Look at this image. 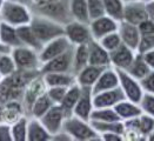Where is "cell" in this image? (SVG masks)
<instances>
[{
    "label": "cell",
    "instance_id": "obj_40",
    "mask_svg": "<svg viewBox=\"0 0 154 141\" xmlns=\"http://www.w3.org/2000/svg\"><path fill=\"white\" fill-rule=\"evenodd\" d=\"M68 87H64V86H54V87H48V90H46L48 97L52 99V101L54 103H61L63 99H64L65 94L67 92Z\"/></svg>",
    "mask_w": 154,
    "mask_h": 141
},
{
    "label": "cell",
    "instance_id": "obj_17",
    "mask_svg": "<svg viewBox=\"0 0 154 141\" xmlns=\"http://www.w3.org/2000/svg\"><path fill=\"white\" fill-rule=\"evenodd\" d=\"M82 87V86H81ZM93 111V93L92 87H82L80 98L73 108L74 115L79 116L86 121H90L91 113Z\"/></svg>",
    "mask_w": 154,
    "mask_h": 141
},
{
    "label": "cell",
    "instance_id": "obj_20",
    "mask_svg": "<svg viewBox=\"0 0 154 141\" xmlns=\"http://www.w3.org/2000/svg\"><path fill=\"white\" fill-rule=\"evenodd\" d=\"M27 140L29 141H50L52 135L44 127L40 119L31 116L27 122Z\"/></svg>",
    "mask_w": 154,
    "mask_h": 141
},
{
    "label": "cell",
    "instance_id": "obj_33",
    "mask_svg": "<svg viewBox=\"0 0 154 141\" xmlns=\"http://www.w3.org/2000/svg\"><path fill=\"white\" fill-rule=\"evenodd\" d=\"M90 120H98V121H122L120 116L118 115L116 109L113 107H107V108H93L91 113Z\"/></svg>",
    "mask_w": 154,
    "mask_h": 141
},
{
    "label": "cell",
    "instance_id": "obj_42",
    "mask_svg": "<svg viewBox=\"0 0 154 141\" xmlns=\"http://www.w3.org/2000/svg\"><path fill=\"white\" fill-rule=\"evenodd\" d=\"M141 87L143 92L154 94V71H151L145 78L140 80Z\"/></svg>",
    "mask_w": 154,
    "mask_h": 141
},
{
    "label": "cell",
    "instance_id": "obj_32",
    "mask_svg": "<svg viewBox=\"0 0 154 141\" xmlns=\"http://www.w3.org/2000/svg\"><path fill=\"white\" fill-rule=\"evenodd\" d=\"M105 12L116 21L124 20V0H103Z\"/></svg>",
    "mask_w": 154,
    "mask_h": 141
},
{
    "label": "cell",
    "instance_id": "obj_37",
    "mask_svg": "<svg viewBox=\"0 0 154 141\" xmlns=\"http://www.w3.org/2000/svg\"><path fill=\"white\" fill-rule=\"evenodd\" d=\"M139 132L142 136H148L154 132V118L148 114L142 113L139 116Z\"/></svg>",
    "mask_w": 154,
    "mask_h": 141
},
{
    "label": "cell",
    "instance_id": "obj_21",
    "mask_svg": "<svg viewBox=\"0 0 154 141\" xmlns=\"http://www.w3.org/2000/svg\"><path fill=\"white\" fill-rule=\"evenodd\" d=\"M44 81L47 87H54V86H64L69 87L74 82H77L75 75L73 73H45L44 74Z\"/></svg>",
    "mask_w": 154,
    "mask_h": 141
},
{
    "label": "cell",
    "instance_id": "obj_31",
    "mask_svg": "<svg viewBox=\"0 0 154 141\" xmlns=\"http://www.w3.org/2000/svg\"><path fill=\"white\" fill-rule=\"evenodd\" d=\"M54 105V103L52 101V99L48 97L47 92L41 94L40 97L37 98V100L34 101V103L32 105V108H31V114L34 118H38L40 119L41 116L44 115L52 106Z\"/></svg>",
    "mask_w": 154,
    "mask_h": 141
},
{
    "label": "cell",
    "instance_id": "obj_11",
    "mask_svg": "<svg viewBox=\"0 0 154 141\" xmlns=\"http://www.w3.org/2000/svg\"><path fill=\"white\" fill-rule=\"evenodd\" d=\"M65 34L73 45L88 44L92 39L90 25L80 23L78 20H72L65 25Z\"/></svg>",
    "mask_w": 154,
    "mask_h": 141
},
{
    "label": "cell",
    "instance_id": "obj_44",
    "mask_svg": "<svg viewBox=\"0 0 154 141\" xmlns=\"http://www.w3.org/2000/svg\"><path fill=\"white\" fill-rule=\"evenodd\" d=\"M12 126L0 122V141H12Z\"/></svg>",
    "mask_w": 154,
    "mask_h": 141
},
{
    "label": "cell",
    "instance_id": "obj_6",
    "mask_svg": "<svg viewBox=\"0 0 154 141\" xmlns=\"http://www.w3.org/2000/svg\"><path fill=\"white\" fill-rule=\"evenodd\" d=\"M74 47L73 45L71 48H68L66 52L61 53L60 55L53 58L52 60L41 65L40 71L42 74L45 73H73V66H74ZM74 74V73H73Z\"/></svg>",
    "mask_w": 154,
    "mask_h": 141
},
{
    "label": "cell",
    "instance_id": "obj_15",
    "mask_svg": "<svg viewBox=\"0 0 154 141\" xmlns=\"http://www.w3.org/2000/svg\"><path fill=\"white\" fill-rule=\"evenodd\" d=\"M137 52L133 51L132 48H129L128 46H126L125 44H121L116 50L109 52V57H111V64L116 68L120 69H127L131 64L133 63L134 58H135Z\"/></svg>",
    "mask_w": 154,
    "mask_h": 141
},
{
    "label": "cell",
    "instance_id": "obj_23",
    "mask_svg": "<svg viewBox=\"0 0 154 141\" xmlns=\"http://www.w3.org/2000/svg\"><path fill=\"white\" fill-rule=\"evenodd\" d=\"M17 32H18L19 39L21 40V42H23L24 46L31 47V48L35 50L37 52H40L42 50L44 45H42L38 40V38L35 37V34L33 33V31H32L29 24L18 26V27H17Z\"/></svg>",
    "mask_w": 154,
    "mask_h": 141
},
{
    "label": "cell",
    "instance_id": "obj_2",
    "mask_svg": "<svg viewBox=\"0 0 154 141\" xmlns=\"http://www.w3.org/2000/svg\"><path fill=\"white\" fill-rule=\"evenodd\" d=\"M29 26L35 34L38 40L42 44L46 45L53 39L65 35V26L59 24L58 21L50 19L47 17L34 14L32 15V19L29 21Z\"/></svg>",
    "mask_w": 154,
    "mask_h": 141
},
{
    "label": "cell",
    "instance_id": "obj_7",
    "mask_svg": "<svg viewBox=\"0 0 154 141\" xmlns=\"http://www.w3.org/2000/svg\"><path fill=\"white\" fill-rule=\"evenodd\" d=\"M116 69L119 75V85L121 90H124L126 99L132 103H139L145 93L140 81L132 77L125 69H120V68H116Z\"/></svg>",
    "mask_w": 154,
    "mask_h": 141
},
{
    "label": "cell",
    "instance_id": "obj_4",
    "mask_svg": "<svg viewBox=\"0 0 154 141\" xmlns=\"http://www.w3.org/2000/svg\"><path fill=\"white\" fill-rule=\"evenodd\" d=\"M32 19L31 11L21 2L14 0H5L0 12V21L12 26H21L29 24Z\"/></svg>",
    "mask_w": 154,
    "mask_h": 141
},
{
    "label": "cell",
    "instance_id": "obj_30",
    "mask_svg": "<svg viewBox=\"0 0 154 141\" xmlns=\"http://www.w3.org/2000/svg\"><path fill=\"white\" fill-rule=\"evenodd\" d=\"M88 44H81L75 45L74 47V66H73V73L77 75L78 73L88 65Z\"/></svg>",
    "mask_w": 154,
    "mask_h": 141
},
{
    "label": "cell",
    "instance_id": "obj_38",
    "mask_svg": "<svg viewBox=\"0 0 154 141\" xmlns=\"http://www.w3.org/2000/svg\"><path fill=\"white\" fill-rule=\"evenodd\" d=\"M87 6H88V14L91 20L106 14L103 0H87Z\"/></svg>",
    "mask_w": 154,
    "mask_h": 141
},
{
    "label": "cell",
    "instance_id": "obj_25",
    "mask_svg": "<svg viewBox=\"0 0 154 141\" xmlns=\"http://www.w3.org/2000/svg\"><path fill=\"white\" fill-rule=\"evenodd\" d=\"M0 41L12 48L17 46H23V42L19 39L17 32V27L4 21H0Z\"/></svg>",
    "mask_w": 154,
    "mask_h": 141
},
{
    "label": "cell",
    "instance_id": "obj_8",
    "mask_svg": "<svg viewBox=\"0 0 154 141\" xmlns=\"http://www.w3.org/2000/svg\"><path fill=\"white\" fill-rule=\"evenodd\" d=\"M72 46H73V44L69 41V39L66 37V34L53 39L50 42H47L46 45H44L42 50L39 52L40 64L42 65L45 63H47V61H50L53 58L60 55L61 53H64L68 48H71Z\"/></svg>",
    "mask_w": 154,
    "mask_h": 141
},
{
    "label": "cell",
    "instance_id": "obj_24",
    "mask_svg": "<svg viewBox=\"0 0 154 141\" xmlns=\"http://www.w3.org/2000/svg\"><path fill=\"white\" fill-rule=\"evenodd\" d=\"M46 88H47V86L44 81V78L42 79H34L28 85V87L25 92V103L27 109L31 111L32 105L37 100V98L40 97L41 94L46 93V90H47Z\"/></svg>",
    "mask_w": 154,
    "mask_h": 141
},
{
    "label": "cell",
    "instance_id": "obj_36",
    "mask_svg": "<svg viewBox=\"0 0 154 141\" xmlns=\"http://www.w3.org/2000/svg\"><path fill=\"white\" fill-rule=\"evenodd\" d=\"M98 41L100 42V45L103 46V48L108 52H112L114 51V50H116L122 44L121 38H120V34L118 33V31L106 34L105 37H103V38L100 39V40H98Z\"/></svg>",
    "mask_w": 154,
    "mask_h": 141
},
{
    "label": "cell",
    "instance_id": "obj_14",
    "mask_svg": "<svg viewBox=\"0 0 154 141\" xmlns=\"http://www.w3.org/2000/svg\"><path fill=\"white\" fill-rule=\"evenodd\" d=\"M118 33L120 34L122 44H125L129 48L137 52L139 42H140V38H141V34H140L138 26L129 24L125 20H121V21H119Z\"/></svg>",
    "mask_w": 154,
    "mask_h": 141
},
{
    "label": "cell",
    "instance_id": "obj_41",
    "mask_svg": "<svg viewBox=\"0 0 154 141\" xmlns=\"http://www.w3.org/2000/svg\"><path fill=\"white\" fill-rule=\"evenodd\" d=\"M151 50H154V34L141 35L137 52L140 54H143V53L151 51Z\"/></svg>",
    "mask_w": 154,
    "mask_h": 141
},
{
    "label": "cell",
    "instance_id": "obj_35",
    "mask_svg": "<svg viewBox=\"0 0 154 141\" xmlns=\"http://www.w3.org/2000/svg\"><path fill=\"white\" fill-rule=\"evenodd\" d=\"M27 118H19L12 125V136L14 141L27 140Z\"/></svg>",
    "mask_w": 154,
    "mask_h": 141
},
{
    "label": "cell",
    "instance_id": "obj_13",
    "mask_svg": "<svg viewBox=\"0 0 154 141\" xmlns=\"http://www.w3.org/2000/svg\"><path fill=\"white\" fill-rule=\"evenodd\" d=\"M148 19L146 10V2L143 0L125 2L124 6V20L133 25H139L142 21Z\"/></svg>",
    "mask_w": 154,
    "mask_h": 141
},
{
    "label": "cell",
    "instance_id": "obj_19",
    "mask_svg": "<svg viewBox=\"0 0 154 141\" xmlns=\"http://www.w3.org/2000/svg\"><path fill=\"white\" fill-rule=\"evenodd\" d=\"M106 68L107 67H103V66L87 65L75 75L77 82L82 87H92Z\"/></svg>",
    "mask_w": 154,
    "mask_h": 141
},
{
    "label": "cell",
    "instance_id": "obj_29",
    "mask_svg": "<svg viewBox=\"0 0 154 141\" xmlns=\"http://www.w3.org/2000/svg\"><path fill=\"white\" fill-rule=\"evenodd\" d=\"M69 8L73 19L84 24H90V14L87 0H69Z\"/></svg>",
    "mask_w": 154,
    "mask_h": 141
},
{
    "label": "cell",
    "instance_id": "obj_45",
    "mask_svg": "<svg viewBox=\"0 0 154 141\" xmlns=\"http://www.w3.org/2000/svg\"><path fill=\"white\" fill-rule=\"evenodd\" d=\"M124 135L118 134V133H103L101 134V140L105 141H121L124 140Z\"/></svg>",
    "mask_w": 154,
    "mask_h": 141
},
{
    "label": "cell",
    "instance_id": "obj_12",
    "mask_svg": "<svg viewBox=\"0 0 154 141\" xmlns=\"http://www.w3.org/2000/svg\"><path fill=\"white\" fill-rule=\"evenodd\" d=\"M125 99H126L125 93L120 86L112 88V90H103L93 95V108L114 107L116 103Z\"/></svg>",
    "mask_w": 154,
    "mask_h": 141
},
{
    "label": "cell",
    "instance_id": "obj_39",
    "mask_svg": "<svg viewBox=\"0 0 154 141\" xmlns=\"http://www.w3.org/2000/svg\"><path fill=\"white\" fill-rule=\"evenodd\" d=\"M139 106L141 108L142 113L148 114V115L154 118V94L145 92L140 103H139Z\"/></svg>",
    "mask_w": 154,
    "mask_h": 141
},
{
    "label": "cell",
    "instance_id": "obj_9",
    "mask_svg": "<svg viewBox=\"0 0 154 141\" xmlns=\"http://www.w3.org/2000/svg\"><path fill=\"white\" fill-rule=\"evenodd\" d=\"M66 113L60 103H54L51 108L40 118L41 124L48 130L52 136L63 129V124L66 118Z\"/></svg>",
    "mask_w": 154,
    "mask_h": 141
},
{
    "label": "cell",
    "instance_id": "obj_10",
    "mask_svg": "<svg viewBox=\"0 0 154 141\" xmlns=\"http://www.w3.org/2000/svg\"><path fill=\"white\" fill-rule=\"evenodd\" d=\"M88 25H90L92 39L100 40L106 34L112 33V32H116L118 27H119V21L111 18L109 15L105 14L103 17H99L97 19L91 20Z\"/></svg>",
    "mask_w": 154,
    "mask_h": 141
},
{
    "label": "cell",
    "instance_id": "obj_26",
    "mask_svg": "<svg viewBox=\"0 0 154 141\" xmlns=\"http://www.w3.org/2000/svg\"><path fill=\"white\" fill-rule=\"evenodd\" d=\"M81 90H82V87L78 82H74L72 86H69L67 88V92L65 94L64 99H63V101L60 103L67 116L71 115L73 113V108H74L75 103H78V100L80 98Z\"/></svg>",
    "mask_w": 154,
    "mask_h": 141
},
{
    "label": "cell",
    "instance_id": "obj_48",
    "mask_svg": "<svg viewBox=\"0 0 154 141\" xmlns=\"http://www.w3.org/2000/svg\"><path fill=\"white\" fill-rule=\"evenodd\" d=\"M11 52H12V47H10V46H7V45H5V44H2V42L0 41V54L11 53Z\"/></svg>",
    "mask_w": 154,
    "mask_h": 141
},
{
    "label": "cell",
    "instance_id": "obj_47",
    "mask_svg": "<svg viewBox=\"0 0 154 141\" xmlns=\"http://www.w3.org/2000/svg\"><path fill=\"white\" fill-rule=\"evenodd\" d=\"M146 10H147V14H148V19L154 21V0L146 1Z\"/></svg>",
    "mask_w": 154,
    "mask_h": 141
},
{
    "label": "cell",
    "instance_id": "obj_3",
    "mask_svg": "<svg viewBox=\"0 0 154 141\" xmlns=\"http://www.w3.org/2000/svg\"><path fill=\"white\" fill-rule=\"evenodd\" d=\"M61 130L66 132L73 140H97L99 136V133L91 126L90 121H86L74 114L65 118Z\"/></svg>",
    "mask_w": 154,
    "mask_h": 141
},
{
    "label": "cell",
    "instance_id": "obj_1",
    "mask_svg": "<svg viewBox=\"0 0 154 141\" xmlns=\"http://www.w3.org/2000/svg\"><path fill=\"white\" fill-rule=\"evenodd\" d=\"M34 8L38 14L58 21L61 25H67L74 20L69 8V0H34Z\"/></svg>",
    "mask_w": 154,
    "mask_h": 141
},
{
    "label": "cell",
    "instance_id": "obj_5",
    "mask_svg": "<svg viewBox=\"0 0 154 141\" xmlns=\"http://www.w3.org/2000/svg\"><path fill=\"white\" fill-rule=\"evenodd\" d=\"M12 54L14 63L17 65L18 71H34L35 68L41 67L39 60V52L27 47V46H17L12 48Z\"/></svg>",
    "mask_w": 154,
    "mask_h": 141
},
{
    "label": "cell",
    "instance_id": "obj_34",
    "mask_svg": "<svg viewBox=\"0 0 154 141\" xmlns=\"http://www.w3.org/2000/svg\"><path fill=\"white\" fill-rule=\"evenodd\" d=\"M17 65L14 63L11 53L0 54V74L2 75V78L12 77L17 72Z\"/></svg>",
    "mask_w": 154,
    "mask_h": 141
},
{
    "label": "cell",
    "instance_id": "obj_16",
    "mask_svg": "<svg viewBox=\"0 0 154 141\" xmlns=\"http://www.w3.org/2000/svg\"><path fill=\"white\" fill-rule=\"evenodd\" d=\"M119 75L116 72V67L113 66H108L99 77V79L95 81V84L92 86V93L93 95L103 92V90H112L119 87Z\"/></svg>",
    "mask_w": 154,
    "mask_h": 141
},
{
    "label": "cell",
    "instance_id": "obj_49",
    "mask_svg": "<svg viewBox=\"0 0 154 141\" xmlns=\"http://www.w3.org/2000/svg\"><path fill=\"white\" fill-rule=\"evenodd\" d=\"M5 0H0V12H1V7H2V4H4Z\"/></svg>",
    "mask_w": 154,
    "mask_h": 141
},
{
    "label": "cell",
    "instance_id": "obj_50",
    "mask_svg": "<svg viewBox=\"0 0 154 141\" xmlns=\"http://www.w3.org/2000/svg\"><path fill=\"white\" fill-rule=\"evenodd\" d=\"M125 2H129V1H137V0H124Z\"/></svg>",
    "mask_w": 154,
    "mask_h": 141
},
{
    "label": "cell",
    "instance_id": "obj_18",
    "mask_svg": "<svg viewBox=\"0 0 154 141\" xmlns=\"http://www.w3.org/2000/svg\"><path fill=\"white\" fill-rule=\"evenodd\" d=\"M88 51H90L88 65L103 66V67L112 66L109 52L106 51L103 46L100 45V42L98 40L91 39L90 42H88Z\"/></svg>",
    "mask_w": 154,
    "mask_h": 141
},
{
    "label": "cell",
    "instance_id": "obj_46",
    "mask_svg": "<svg viewBox=\"0 0 154 141\" xmlns=\"http://www.w3.org/2000/svg\"><path fill=\"white\" fill-rule=\"evenodd\" d=\"M142 57H143L145 61L147 63V65L149 66V68L152 71H154V50H151V51L143 53Z\"/></svg>",
    "mask_w": 154,
    "mask_h": 141
},
{
    "label": "cell",
    "instance_id": "obj_27",
    "mask_svg": "<svg viewBox=\"0 0 154 141\" xmlns=\"http://www.w3.org/2000/svg\"><path fill=\"white\" fill-rule=\"evenodd\" d=\"M91 126L95 129L99 134L103 133H118L124 135L125 133V124L124 121H98V120H90Z\"/></svg>",
    "mask_w": 154,
    "mask_h": 141
},
{
    "label": "cell",
    "instance_id": "obj_43",
    "mask_svg": "<svg viewBox=\"0 0 154 141\" xmlns=\"http://www.w3.org/2000/svg\"><path fill=\"white\" fill-rule=\"evenodd\" d=\"M140 34L141 35H147V34H154V21L151 19H146L145 21H142L141 24L138 25Z\"/></svg>",
    "mask_w": 154,
    "mask_h": 141
},
{
    "label": "cell",
    "instance_id": "obj_28",
    "mask_svg": "<svg viewBox=\"0 0 154 141\" xmlns=\"http://www.w3.org/2000/svg\"><path fill=\"white\" fill-rule=\"evenodd\" d=\"M151 71H152V69L149 68V66L145 61L142 54L138 53V52H137V54H135V58H134L133 63H132L131 66L126 69L127 73H129L132 77L135 78V79L139 80V81L141 80L142 78L146 77Z\"/></svg>",
    "mask_w": 154,
    "mask_h": 141
},
{
    "label": "cell",
    "instance_id": "obj_22",
    "mask_svg": "<svg viewBox=\"0 0 154 141\" xmlns=\"http://www.w3.org/2000/svg\"><path fill=\"white\" fill-rule=\"evenodd\" d=\"M113 108L116 109L118 115L120 116V119L122 121L132 119V118H137V116L142 114V111L140 108V106H139V103H132L127 99L118 103Z\"/></svg>",
    "mask_w": 154,
    "mask_h": 141
},
{
    "label": "cell",
    "instance_id": "obj_51",
    "mask_svg": "<svg viewBox=\"0 0 154 141\" xmlns=\"http://www.w3.org/2000/svg\"><path fill=\"white\" fill-rule=\"evenodd\" d=\"M2 79H4V78H2V75H1V74H0V82H1V80H2Z\"/></svg>",
    "mask_w": 154,
    "mask_h": 141
}]
</instances>
